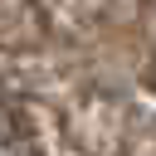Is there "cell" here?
I'll use <instances>...</instances> for the list:
<instances>
[{"instance_id":"obj_1","label":"cell","mask_w":156,"mask_h":156,"mask_svg":"<svg viewBox=\"0 0 156 156\" xmlns=\"http://www.w3.org/2000/svg\"><path fill=\"white\" fill-rule=\"evenodd\" d=\"M0 156H29V141H24V132H20V122L10 117V107H5V98H0Z\"/></svg>"}]
</instances>
